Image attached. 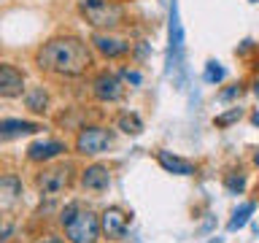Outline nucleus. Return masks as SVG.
Segmentation results:
<instances>
[{
	"label": "nucleus",
	"mask_w": 259,
	"mask_h": 243,
	"mask_svg": "<svg viewBox=\"0 0 259 243\" xmlns=\"http://www.w3.org/2000/svg\"><path fill=\"white\" fill-rule=\"evenodd\" d=\"M35 65L46 73H54V76H81L87 73V68L92 65V54H89V46L76 35H60L46 40L44 46L35 52Z\"/></svg>",
	"instance_id": "f257e3e1"
},
{
	"label": "nucleus",
	"mask_w": 259,
	"mask_h": 243,
	"mask_svg": "<svg viewBox=\"0 0 259 243\" xmlns=\"http://www.w3.org/2000/svg\"><path fill=\"white\" fill-rule=\"evenodd\" d=\"M78 8L95 30H113L124 22V8L113 0H81Z\"/></svg>",
	"instance_id": "f03ea898"
},
{
	"label": "nucleus",
	"mask_w": 259,
	"mask_h": 243,
	"mask_svg": "<svg viewBox=\"0 0 259 243\" xmlns=\"http://www.w3.org/2000/svg\"><path fill=\"white\" fill-rule=\"evenodd\" d=\"M62 227H65V235H68L70 243H95L97 235H100V219L92 211H84L81 206Z\"/></svg>",
	"instance_id": "7ed1b4c3"
},
{
	"label": "nucleus",
	"mask_w": 259,
	"mask_h": 243,
	"mask_svg": "<svg viewBox=\"0 0 259 243\" xmlns=\"http://www.w3.org/2000/svg\"><path fill=\"white\" fill-rule=\"evenodd\" d=\"M167 73L170 76H178L184 70V24L178 19V3L170 0V40H167Z\"/></svg>",
	"instance_id": "20e7f679"
},
{
	"label": "nucleus",
	"mask_w": 259,
	"mask_h": 243,
	"mask_svg": "<svg viewBox=\"0 0 259 243\" xmlns=\"http://www.w3.org/2000/svg\"><path fill=\"white\" fill-rule=\"evenodd\" d=\"M111 143H113V135L105 127H84L76 135V151L84 154V157H97V154L108 151Z\"/></svg>",
	"instance_id": "39448f33"
},
{
	"label": "nucleus",
	"mask_w": 259,
	"mask_h": 243,
	"mask_svg": "<svg viewBox=\"0 0 259 243\" xmlns=\"http://www.w3.org/2000/svg\"><path fill=\"white\" fill-rule=\"evenodd\" d=\"M92 95L97 97L100 103H116L121 95H124V87H121L119 76H113V73H100L95 81H92Z\"/></svg>",
	"instance_id": "423d86ee"
},
{
	"label": "nucleus",
	"mask_w": 259,
	"mask_h": 243,
	"mask_svg": "<svg viewBox=\"0 0 259 243\" xmlns=\"http://www.w3.org/2000/svg\"><path fill=\"white\" fill-rule=\"evenodd\" d=\"M68 181H70L68 168H46V170H40L38 178H35L38 189L44 192V194H49V197L60 194L65 186H68Z\"/></svg>",
	"instance_id": "0eeeda50"
},
{
	"label": "nucleus",
	"mask_w": 259,
	"mask_h": 243,
	"mask_svg": "<svg viewBox=\"0 0 259 243\" xmlns=\"http://www.w3.org/2000/svg\"><path fill=\"white\" fill-rule=\"evenodd\" d=\"M24 92V73L11 62H0V97H19Z\"/></svg>",
	"instance_id": "6e6552de"
},
{
	"label": "nucleus",
	"mask_w": 259,
	"mask_h": 243,
	"mask_svg": "<svg viewBox=\"0 0 259 243\" xmlns=\"http://www.w3.org/2000/svg\"><path fill=\"white\" fill-rule=\"evenodd\" d=\"M127 227H130V216L124 214V211H119V208H108L100 216V232L105 235V238H113V240L124 238Z\"/></svg>",
	"instance_id": "1a4fd4ad"
},
{
	"label": "nucleus",
	"mask_w": 259,
	"mask_h": 243,
	"mask_svg": "<svg viewBox=\"0 0 259 243\" xmlns=\"http://www.w3.org/2000/svg\"><path fill=\"white\" fill-rule=\"evenodd\" d=\"M92 44H95L97 52H100L103 57H108V60H113V57H124V54L130 52V44H127V40L111 35V32H95V35H92Z\"/></svg>",
	"instance_id": "9d476101"
},
{
	"label": "nucleus",
	"mask_w": 259,
	"mask_h": 243,
	"mask_svg": "<svg viewBox=\"0 0 259 243\" xmlns=\"http://www.w3.org/2000/svg\"><path fill=\"white\" fill-rule=\"evenodd\" d=\"M40 125L38 122H24V119H0V141H14L22 135L38 133Z\"/></svg>",
	"instance_id": "9b49d317"
},
{
	"label": "nucleus",
	"mask_w": 259,
	"mask_h": 243,
	"mask_svg": "<svg viewBox=\"0 0 259 243\" xmlns=\"http://www.w3.org/2000/svg\"><path fill=\"white\" fill-rule=\"evenodd\" d=\"M60 154H65L62 141H38L27 149V159L30 162H49V159H57Z\"/></svg>",
	"instance_id": "f8f14e48"
},
{
	"label": "nucleus",
	"mask_w": 259,
	"mask_h": 243,
	"mask_svg": "<svg viewBox=\"0 0 259 243\" xmlns=\"http://www.w3.org/2000/svg\"><path fill=\"white\" fill-rule=\"evenodd\" d=\"M81 184L84 189H92V192H103L111 186V173L105 165H89L84 173H81Z\"/></svg>",
	"instance_id": "ddd939ff"
},
{
	"label": "nucleus",
	"mask_w": 259,
	"mask_h": 243,
	"mask_svg": "<svg viewBox=\"0 0 259 243\" xmlns=\"http://www.w3.org/2000/svg\"><path fill=\"white\" fill-rule=\"evenodd\" d=\"M157 162L167 170V173H176V176H194L197 173V165H194V162L181 159L170 151H157Z\"/></svg>",
	"instance_id": "4468645a"
},
{
	"label": "nucleus",
	"mask_w": 259,
	"mask_h": 243,
	"mask_svg": "<svg viewBox=\"0 0 259 243\" xmlns=\"http://www.w3.org/2000/svg\"><path fill=\"white\" fill-rule=\"evenodd\" d=\"M19 194H22V181L16 176H3L0 178V202L3 206H14L19 202Z\"/></svg>",
	"instance_id": "2eb2a0df"
},
{
	"label": "nucleus",
	"mask_w": 259,
	"mask_h": 243,
	"mask_svg": "<svg viewBox=\"0 0 259 243\" xmlns=\"http://www.w3.org/2000/svg\"><path fill=\"white\" fill-rule=\"evenodd\" d=\"M24 105L32 111V113H46L49 108V92L44 87H30L24 92Z\"/></svg>",
	"instance_id": "dca6fc26"
},
{
	"label": "nucleus",
	"mask_w": 259,
	"mask_h": 243,
	"mask_svg": "<svg viewBox=\"0 0 259 243\" xmlns=\"http://www.w3.org/2000/svg\"><path fill=\"white\" fill-rule=\"evenodd\" d=\"M116 125H119L121 133H127V135H141L143 133V122L138 113H121L116 119Z\"/></svg>",
	"instance_id": "f3484780"
},
{
	"label": "nucleus",
	"mask_w": 259,
	"mask_h": 243,
	"mask_svg": "<svg viewBox=\"0 0 259 243\" xmlns=\"http://www.w3.org/2000/svg\"><path fill=\"white\" fill-rule=\"evenodd\" d=\"M254 214V202H243V206L232 214V219H230V232H235V230H240V227H246V222H248V216Z\"/></svg>",
	"instance_id": "a211bd4d"
},
{
	"label": "nucleus",
	"mask_w": 259,
	"mask_h": 243,
	"mask_svg": "<svg viewBox=\"0 0 259 243\" xmlns=\"http://www.w3.org/2000/svg\"><path fill=\"white\" fill-rule=\"evenodd\" d=\"M224 76H227V73H224V68H222L219 62H213V60H210V62L205 65V73H202V78H205V84H219V81H222Z\"/></svg>",
	"instance_id": "6ab92c4d"
},
{
	"label": "nucleus",
	"mask_w": 259,
	"mask_h": 243,
	"mask_svg": "<svg viewBox=\"0 0 259 243\" xmlns=\"http://www.w3.org/2000/svg\"><path fill=\"white\" fill-rule=\"evenodd\" d=\"M240 116H243V111H240V108H232V111H227L224 116H216L213 125H216V127H227V125H232V122H238Z\"/></svg>",
	"instance_id": "aec40b11"
},
{
	"label": "nucleus",
	"mask_w": 259,
	"mask_h": 243,
	"mask_svg": "<svg viewBox=\"0 0 259 243\" xmlns=\"http://www.w3.org/2000/svg\"><path fill=\"white\" fill-rule=\"evenodd\" d=\"M11 232H14V219L11 216H0V243L11 238Z\"/></svg>",
	"instance_id": "412c9836"
},
{
	"label": "nucleus",
	"mask_w": 259,
	"mask_h": 243,
	"mask_svg": "<svg viewBox=\"0 0 259 243\" xmlns=\"http://www.w3.org/2000/svg\"><path fill=\"white\" fill-rule=\"evenodd\" d=\"M224 184H227V189L235 192V194L246 189V178H243V176H227V181H224Z\"/></svg>",
	"instance_id": "4be33fe9"
},
{
	"label": "nucleus",
	"mask_w": 259,
	"mask_h": 243,
	"mask_svg": "<svg viewBox=\"0 0 259 243\" xmlns=\"http://www.w3.org/2000/svg\"><path fill=\"white\" fill-rule=\"evenodd\" d=\"M240 92H243V87H240V84H235V87H230V89H224V92L219 95V97H222V100H232V97H238Z\"/></svg>",
	"instance_id": "5701e85b"
},
{
	"label": "nucleus",
	"mask_w": 259,
	"mask_h": 243,
	"mask_svg": "<svg viewBox=\"0 0 259 243\" xmlns=\"http://www.w3.org/2000/svg\"><path fill=\"white\" fill-rule=\"evenodd\" d=\"M121 78H127L130 81V84H141V73H138V70H121Z\"/></svg>",
	"instance_id": "b1692460"
},
{
	"label": "nucleus",
	"mask_w": 259,
	"mask_h": 243,
	"mask_svg": "<svg viewBox=\"0 0 259 243\" xmlns=\"http://www.w3.org/2000/svg\"><path fill=\"white\" fill-rule=\"evenodd\" d=\"M44 243H62V240H60V238H46Z\"/></svg>",
	"instance_id": "393cba45"
},
{
	"label": "nucleus",
	"mask_w": 259,
	"mask_h": 243,
	"mask_svg": "<svg viewBox=\"0 0 259 243\" xmlns=\"http://www.w3.org/2000/svg\"><path fill=\"white\" fill-rule=\"evenodd\" d=\"M251 122H254V125H259V111L254 113V116H251Z\"/></svg>",
	"instance_id": "a878e982"
},
{
	"label": "nucleus",
	"mask_w": 259,
	"mask_h": 243,
	"mask_svg": "<svg viewBox=\"0 0 259 243\" xmlns=\"http://www.w3.org/2000/svg\"><path fill=\"white\" fill-rule=\"evenodd\" d=\"M254 162H256V165H259V149H256V154H254Z\"/></svg>",
	"instance_id": "bb28decb"
},
{
	"label": "nucleus",
	"mask_w": 259,
	"mask_h": 243,
	"mask_svg": "<svg viewBox=\"0 0 259 243\" xmlns=\"http://www.w3.org/2000/svg\"><path fill=\"white\" fill-rule=\"evenodd\" d=\"M251 3H259V0H251Z\"/></svg>",
	"instance_id": "cd10ccee"
}]
</instances>
